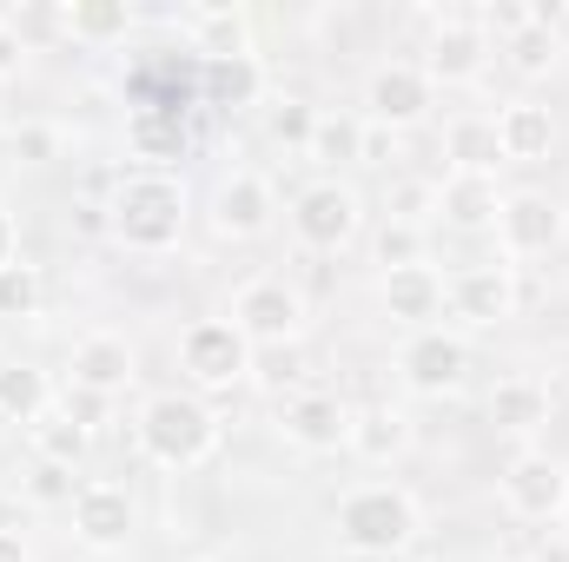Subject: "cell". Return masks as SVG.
<instances>
[{"label":"cell","mask_w":569,"mask_h":562,"mask_svg":"<svg viewBox=\"0 0 569 562\" xmlns=\"http://www.w3.org/2000/svg\"><path fill=\"white\" fill-rule=\"evenodd\" d=\"M385 219H398V225H425L437 219V179H418V172H398L391 185H385Z\"/></svg>","instance_id":"e575fe53"},{"label":"cell","mask_w":569,"mask_h":562,"mask_svg":"<svg viewBox=\"0 0 569 562\" xmlns=\"http://www.w3.org/2000/svg\"><path fill=\"white\" fill-rule=\"evenodd\" d=\"M0 562H33V550H27L20 530H0Z\"/></svg>","instance_id":"f6af8a7d"},{"label":"cell","mask_w":569,"mask_h":562,"mask_svg":"<svg viewBox=\"0 0 569 562\" xmlns=\"http://www.w3.org/2000/svg\"><path fill=\"white\" fill-rule=\"evenodd\" d=\"M497 145H503V165H543L557 152V113L543 100H503L497 113Z\"/></svg>","instance_id":"d6986e66"},{"label":"cell","mask_w":569,"mask_h":562,"mask_svg":"<svg viewBox=\"0 0 569 562\" xmlns=\"http://www.w3.org/2000/svg\"><path fill=\"white\" fill-rule=\"evenodd\" d=\"M0 93H7V80H0Z\"/></svg>","instance_id":"f907efd6"},{"label":"cell","mask_w":569,"mask_h":562,"mask_svg":"<svg viewBox=\"0 0 569 562\" xmlns=\"http://www.w3.org/2000/svg\"><path fill=\"white\" fill-rule=\"evenodd\" d=\"M7 152H13V159H27V165H53V159L67 152V133H60V127H47V120H27V127H13V133H7Z\"/></svg>","instance_id":"f35d334b"},{"label":"cell","mask_w":569,"mask_h":562,"mask_svg":"<svg viewBox=\"0 0 569 562\" xmlns=\"http://www.w3.org/2000/svg\"><path fill=\"white\" fill-rule=\"evenodd\" d=\"M27 496H33L40 510H73L80 476H73L67 463H40V456H33V470H27Z\"/></svg>","instance_id":"74e56055"},{"label":"cell","mask_w":569,"mask_h":562,"mask_svg":"<svg viewBox=\"0 0 569 562\" xmlns=\"http://www.w3.org/2000/svg\"><path fill=\"white\" fill-rule=\"evenodd\" d=\"M226 318L246 331L252 351H266V344H305L311 304H305V291L284 279V272H259V279H246L239 291H232Z\"/></svg>","instance_id":"8992f818"},{"label":"cell","mask_w":569,"mask_h":562,"mask_svg":"<svg viewBox=\"0 0 569 562\" xmlns=\"http://www.w3.org/2000/svg\"><path fill=\"white\" fill-rule=\"evenodd\" d=\"M60 404V391H53V378L40 371V364H0V423H20V430H33V423L47 418Z\"/></svg>","instance_id":"484cf974"},{"label":"cell","mask_w":569,"mask_h":562,"mask_svg":"<svg viewBox=\"0 0 569 562\" xmlns=\"http://www.w3.org/2000/svg\"><path fill=\"white\" fill-rule=\"evenodd\" d=\"M272 423H279L284 443L305 450V456H338L351 443V404L338 391H291V398H279Z\"/></svg>","instance_id":"5bb4252c"},{"label":"cell","mask_w":569,"mask_h":562,"mask_svg":"<svg viewBox=\"0 0 569 562\" xmlns=\"http://www.w3.org/2000/svg\"><path fill=\"white\" fill-rule=\"evenodd\" d=\"M27 443H33V456H40V463H67V470H80V463L93 456V430H80L60 404L27 430Z\"/></svg>","instance_id":"f1b7e54d"},{"label":"cell","mask_w":569,"mask_h":562,"mask_svg":"<svg viewBox=\"0 0 569 562\" xmlns=\"http://www.w3.org/2000/svg\"><path fill=\"white\" fill-rule=\"evenodd\" d=\"M430 100H437V87H430V73L418 60H378L365 73V120L371 127L411 133L418 120H430Z\"/></svg>","instance_id":"4fadbf2b"},{"label":"cell","mask_w":569,"mask_h":562,"mask_svg":"<svg viewBox=\"0 0 569 562\" xmlns=\"http://www.w3.org/2000/svg\"><path fill=\"white\" fill-rule=\"evenodd\" d=\"M305 159L318 165V179H338L345 165H358V159H365V113H331V107H318V133L305 145Z\"/></svg>","instance_id":"4316f807"},{"label":"cell","mask_w":569,"mask_h":562,"mask_svg":"<svg viewBox=\"0 0 569 562\" xmlns=\"http://www.w3.org/2000/svg\"><path fill=\"white\" fill-rule=\"evenodd\" d=\"M7 265H20V219L0 205V272H7Z\"/></svg>","instance_id":"7bdbcfd3"},{"label":"cell","mask_w":569,"mask_h":562,"mask_svg":"<svg viewBox=\"0 0 569 562\" xmlns=\"http://www.w3.org/2000/svg\"><path fill=\"white\" fill-rule=\"evenodd\" d=\"M497 212H503V185L497 179H463V172L437 179V225H450V232H497Z\"/></svg>","instance_id":"44dd1931"},{"label":"cell","mask_w":569,"mask_h":562,"mask_svg":"<svg viewBox=\"0 0 569 562\" xmlns=\"http://www.w3.org/2000/svg\"><path fill=\"white\" fill-rule=\"evenodd\" d=\"M73 232L107 239V199H80V205H73Z\"/></svg>","instance_id":"b9f144b4"},{"label":"cell","mask_w":569,"mask_h":562,"mask_svg":"<svg viewBox=\"0 0 569 562\" xmlns=\"http://www.w3.org/2000/svg\"><path fill=\"white\" fill-rule=\"evenodd\" d=\"M563 239H569V205L557 192H537V185L503 192V212H497V259L503 265L550 259Z\"/></svg>","instance_id":"ba28073f"},{"label":"cell","mask_w":569,"mask_h":562,"mask_svg":"<svg viewBox=\"0 0 569 562\" xmlns=\"http://www.w3.org/2000/svg\"><path fill=\"white\" fill-rule=\"evenodd\" d=\"M206 225L212 239H232V245H252L279 225V185L259 172V165H232L219 172V185L206 192Z\"/></svg>","instance_id":"52a82bcc"},{"label":"cell","mask_w":569,"mask_h":562,"mask_svg":"<svg viewBox=\"0 0 569 562\" xmlns=\"http://www.w3.org/2000/svg\"><path fill=\"white\" fill-rule=\"evenodd\" d=\"M179 358V378L192 398H219V391H239L252 378V344L232 318H192L172 344Z\"/></svg>","instance_id":"277c9868"},{"label":"cell","mask_w":569,"mask_h":562,"mask_svg":"<svg viewBox=\"0 0 569 562\" xmlns=\"http://www.w3.org/2000/svg\"><path fill=\"white\" fill-rule=\"evenodd\" d=\"M398 152H405V145H398L391 127H371V120H365V159H358V165H391Z\"/></svg>","instance_id":"60d3db41"},{"label":"cell","mask_w":569,"mask_h":562,"mask_svg":"<svg viewBox=\"0 0 569 562\" xmlns=\"http://www.w3.org/2000/svg\"><path fill=\"white\" fill-rule=\"evenodd\" d=\"M490 40L477 33V20L463 13V7H450L437 27H430V40H425V67L430 73V87H470V80H483V67H490Z\"/></svg>","instance_id":"2e32d148"},{"label":"cell","mask_w":569,"mask_h":562,"mask_svg":"<svg viewBox=\"0 0 569 562\" xmlns=\"http://www.w3.org/2000/svg\"><path fill=\"white\" fill-rule=\"evenodd\" d=\"M443 311L457 324H477V331H497L523 311V284H517V265L503 259H477V265H457L443 272Z\"/></svg>","instance_id":"9c48e42d"},{"label":"cell","mask_w":569,"mask_h":562,"mask_svg":"<svg viewBox=\"0 0 569 562\" xmlns=\"http://www.w3.org/2000/svg\"><path fill=\"white\" fill-rule=\"evenodd\" d=\"M497 496L517 523H563V496H569V470L550 450H517L497 476Z\"/></svg>","instance_id":"7c38bea8"},{"label":"cell","mask_w":569,"mask_h":562,"mask_svg":"<svg viewBox=\"0 0 569 562\" xmlns=\"http://www.w3.org/2000/svg\"><path fill=\"white\" fill-rule=\"evenodd\" d=\"M67 384H80V391H100V398H127L133 384H140V351H133V338L127 331H80L73 338V351H67Z\"/></svg>","instance_id":"9a60e30c"},{"label":"cell","mask_w":569,"mask_h":562,"mask_svg":"<svg viewBox=\"0 0 569 562\" xmlns=\"http://www.w3.org/2000/svg\"><path fill=\"white\" fill-rule=\"evenodd\" d=\"M60 411L80 423V430H93V436H100V423L113 418V398H100V391H80V384H67V391H60Z\"/></svg>","instance_id":"ab89813d"},{"label":"cell","mask_w":569,"mask_h":562,"mask_svg":"<svg viewBox=\"0 0 569 562\" xmlns=\"http://www.w3.org/2000/svg\"><path fill=\"white\" fill-rule=\"evenodd\" d=\"M0 530H13V496L0 490Z\"/></svg>","instance_id":"bcb514c9"},{"label":"cell","mask_w":569,"mask_h":562,"mask_svg":"<svg viewBox=\"0 0 569 562\" xmlns=\"http://www.w3.org/2000/svg\"><path fill=\"white\" fill-rule=\"evenodd\" d=\"M284 225H291V239L305 252H345L365 232V192L351 179H311V185L291 192Z\"/></svg>","instance_id":"5b68a950"},{"label":"cell","mask_w":569,"mask_h":562,"mask_svg":"<svg viewBox=\"0 0 569 562\" xmlns=\"http://www.w3.org/2000/svg\"><path fill=\"white\" fill-rule=\"evenodd\" d=\"M318 133V107L311 100H298V93H279L272 107H266V140L279 145V152H305Z\"/></svg>","instance_id":"836d02e7"},{"label":"cell","mask_w":569,"mask_h":562,"mask_svg":"<svg viewBox=\"0 0 569 562\" xmlns=\"http://www.w3.org/2000/svg\"><path fill=\"white\" fill-rule=\"evenodd\" d=\"M398 384H405L411 398H457V391L470 384V344H463L457 331H443V324L411 331V338L398 344Z\"/></svg>","instance_id":"30bf717a"},{"label":"cell","mask_w":569,"mask_h":562,"mask_svg":"<svg viewBox=\"0 0 569 562\" xmlns=\"http://www.w3.org/2000/svg\"><path fill=\"white\" fill-rule=\"evenodd\" d=\"M246 384H259L266 398L305 391V344H266V351H252V378Z\"/></svg>","instance_id":"4dcf8cb0"},{"label":"cell","mask_w":569,"mask_h":562,"mask_svg":"<svg viewBox=\"0 0 569 562\" xmlns=\"http://www.w3.org/2000/svg\"><path fill=\"white\" fill-rule=\"evenodd\" d=\"M133 530H140L133 490L113 483V476H87L80 496H73V543H80L87 556H113V550L133 543Z\"/></svg>","instance_id":"8fae6325"},{"label":"cell","mask_w":569,"mask_h":562,"mask_svg":"<svg viewBox=\"0 0 569 562\" xmlns=\"http://www.w3.org/2000/svg\"><path fill=\"white\" fill-rule=\"evenodd\" d=\"M517 562H543V556H517Z\"/></svg>","instance_id":"c3c4849f"},{"label":"cell","mask_w":569,"mask_h":562,"mask_svg":"<svg viewBox=\"0 0 569 562\" xmlns=\"http://www.w3.org/2000/svg\"><path fill=\"white\" fill-rule=\"evenodd\" d=\"M371 259H378V272L430 265V232L425 225H398V219H385V225L371 232Z\"/></svg>","instance_id":"1f68e13d"},{"label":"cell","mask_w":569,"mask_h":562,"mask_svg":"<svg viewBox=\"0 0 569 562\" xmlns=\"http://www.w3.org/2000/svg\"><path fill=\"white\" fill-rule=\"evenodd\" d=\"M199 87H206L212 107L246 113V107L266 100V67H259V53H239V60H199Z\"/></svg>","instance_id":"d4e9b609"},{"label":"cell","mask_w":569,"mask_h":562,"mask_svg":"<svg viewBox=\"0 0 569 562\" xmlns=\"http://www.w3.org/2000/svg\"><path fill=\"white\" fill-rule=\"evenodd\" d=\"M0 27H7V20H0Z\"/></svg>","instance_id":"816d5d0a"},{"label":"cell","mask_w":569,"mask_h":562,"mask_svg":"<svg viewBox=\"0 0 569 562\" xmlns=\"http://www.w3.org/2000/svg\"><path fill=\"white\" fill-rule=\"evenodd\" d=\"M557 411V398H550V384L543 378H530V371H510V378H497L490 384V398H483V418L497 423L503 436H537L543 423Z\"/></svg>","instance_id":"ffe728a7"},{"label":"cell","mask_w":569,"mask_h":562,"mask_svg":"<svg viewBox=\"0 0 569 562\" xmlns=\"http://www.w3.org/2000/svg\"><path fill=\"white\" fill-rule=\"evenodd\" d=\"M186 562H219V556H186Z\"/></svg>","instance_id":"7dc6e473"},{"label":"cell","mask_w":569,"mask_h":562,"mask_svg":"<svg viewBox=\"0 0 569 562\" xmlns=\"http://www.w3.org/2000/svg\"><path fill=\"white\" fill-rule=\"evenodd\" d=\"M497 53H503V67H510L517 80H543V73H557V67H563L569 40H563V33H550V27H537V20H530V27H523L517 40H503Z\"/></svg>","instance_id":"f546056e"},{"label":"cell","mask_w":569,"mask_h":562,"mask_svg":"<svg viewBox=\"0 0 569 562\" xmlns=\"http://www.w3.org/2000/svg\"><path fill=\"white\" fill-rule=\"evenodd\" d=\"M40 311H47V272L27 265V259L7 265V272H0V318H7V324H27V318H40Z\"/></svg>","instance_id":"d6a6232c"},{"label":"cell","mask_w":569,"mask_h":562,"mask_svg":"<svg viewBox=\"0 0 569 562\" xmlns=\"http://www.w3.org/2000/svg\"><path fill=\"white\" fill-rule=\"evenodd\" d=\"M219 436H226L219 411L192 391H152L133 411V443L152 470H199L219 456Z\"/></svg>","instance_id":"3957f363"},{"label":"cell","mask_w":569,"mask_h":562,"mask_svg":"<svg viewBox=\"0 0 569 562\" xmlns=\"http://www.w3.org/2000/svg\"><path fill=\"white\" fill-rule=\"evenodd\" d=\"M563 523H569V496H563Z\"/></svg>","instance_id":"681fc988"},{"label":"cell","mask_w":569,"mask_h":562,"mask_svg":"<svg viewBox=\"0 0 569 562\" xmlns=\"http://www.w3.org/2000/svg\"><path fill=\"white\" fill-rule=\"evenodd\" d=\"M186 225H192V192L179 172L133 165L113 179V192H107V239L113 245H127L140 259H166V252H179Z\"/></svg>","instance_id":"6da1fadb"},{"label":"cell","mask_w":569,"mask_h":562,"mask_svg":"<svg viewBox=\"0 0 569 562\" xmlns=\"http://www.w3.org/2000/svg\"><path fill=\"white\" fill-rule=\"evenodd\" d=\"M172 20H179V33H186L192 60H239V53H252V13H246V7H232V0L179 7Z\"/></svg>","instance_id":"e0dca14e"},{"label":"cell","mask_w":569,"mask_h":562,"mask_svg":"<svg viewBox=\"0 0 569 562\" xmlns=\"http://www.w3.org/2000/svg\"><path fill=\"white\" fill-rule=\"evenodd\" d=\"M133 27H140V7H127V0H67V40L87 53L133 40Z\"/></svg>","instance_id":"cb8c5ba5"},{"label":"cell","mask_w":569,"mask_h":562,"mask_svg":"<svg viewBox=\"0 0 569 562\" xmlns=\"http://www.w3.org/2000/svg\"><path fill=\"white\" fill-rule=\"evenodd\" d=\"M411 418H405V404H358L351 411V456L358 463H371V470H385V463H398L405 450H411Z\"/></svg>","instance_id":"7402d4cb"},{"label":"cell","mask_w":569,"mask_h":562,"mask_svg":"<svg viewBox=\"0 0 569 562\" xmlns=\"http://www.w3.org/2000/svg\"><path fill=\"white\" fill-rule=\"evenodd\" d=\"M179 113H186V107H140V113H127V145H133L140 165L166 172V159H186V127H179Z\"/></svg>","instance_id":"83f0119b"},{"label":"cell","mask_w":569,"mask_h":562,"mask_svg":"<svg viewBox=\"0 0 569 562\" xmlns=\"http://www.w3.org/2000/svg\"><path fill=\"white\" fill-rule=\"evenodd\" d=\"M443 165L463 179H497L503 172V145H497V120L490 113H457L443 127Z\"/></svg>","instance_id":"603a6c76"},{"label":"cell","mask_w":569,"mask_h":562,"mask_svg":"<svg viewBox=\"0 0 569 562\" xmlns=\"http://www.w3.org/2000/svg\"><path fill=\"white\" fill-rule=\"evenodd\" d=\"M378 304L391 324L430 331L443 318V272L437 265H405V272H378Z\"/></svg>","instance_id":"ac0fdd59"},{"label":"cell","mask_w":569,"mask_h":562,"mask_svg":"<svg viewBox=\"0 0 569 562\" xmlns=\"http://www.w3.org/2000/svg\"><path fill=\"white\" fill-rule=\"evenodd\" d=\"M20 60H27V40L0 27V80H13V73H20Z\"/></svg>","instance_id":"ee69618b"},{"label":"cell","mask_w":569,"mask_h":562,"mask_svg":"<svg viewBox=\"0 0 569 562\" xmlns=\"http://www.w3.org/2000/svg\"><path fill=\"white\" fill-rule=\"evenodd\" d=\"M0 20H7V33H20V40H27V53H33L40 40H67V0H27V7H0Z\"/></svg>","instance_id":"d590c367"},{"label":"cell","mask_w":569,"mask_h":562,"mask_svg":"<svg viewBox=\"0 0 569 562\" xmlns=\"http://www.w3.org/2000/svg\"><path fill=\"white\" fill-rule=\"evenodd\" d=\"M425 536V503L405 483H358L331 503V543L358 562H398Z\"/></svg>","instance_id":"7a4b0ae2"},{"label":"cell","mask_w":569,"mask_h":562,"mask_svg":"<svg viewBox=\"0 0 569 562\" xmlns=\"http://www.w3.org/2000/svg\"><path fill=\"white\" fill-rule=\"evenodd\" d=\"M463 13L477 20V33H483L490 47H503V40H517V33L530 27V0H470Z\"/></svg>","instance_id":"8d00e7d4"}]
</instances>
